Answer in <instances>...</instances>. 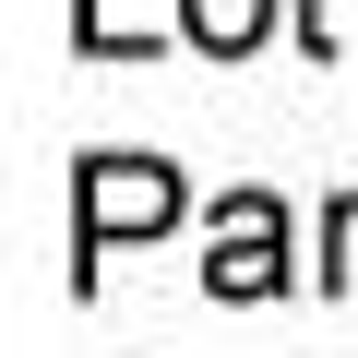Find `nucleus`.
Listing matches in <instances>:
<instances>
[{"mask_svg": "<svg viewBox=\"0 0 358 358\" xmlns=\"http://www.w3.org/2000/svg\"><path fill=\"white\" fill-rule=\"evenodd\" d=\"M155 227H179V167H155V155H96L84 192H72V287H96V251L155 239Z\"/></svg>", "mask_w": 358, "mask_h": 358, "instance_id": "1", "label": "nucleus"}, {"mask_svg": "<svg viewBox=\"0 0 358 358\" xmlns=\"http://www.w3.org/2000/svg\"><path fill=\"white\" fill-rule=\"evenodd\" d=\"M203 287H215V299H275V287H287V203H275V192H227V203H215Z\"/></svg>", "mask_w": 358, "mask_h": 358, "instance_id": "2", "label": "nucleus"}, {"mask_svg": "<svg viewBox=\"0 0 358 358\" xmlns=\"http://www.w3.org/2000/svg\"><path fill=\"white\" fill-rule=\"evenodd\" d=\"M179 36L215 48V60H239V48H263V36H275V0H179Z\"/></svg>", "mask_w": 358, "mask_h": 358, "instance_id": "3", "label": "nucleus"}]
</instances>
